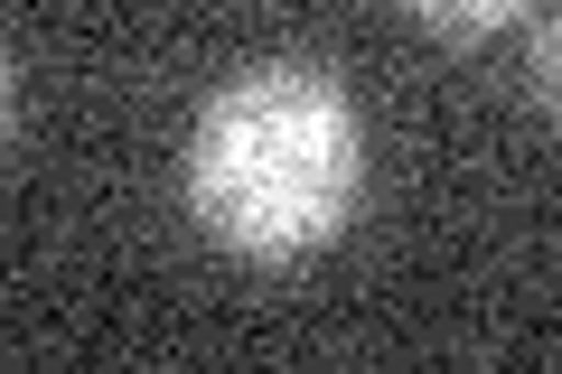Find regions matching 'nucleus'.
<instances>
[{"label": "nucleus", "mask_w": 562, "mask_h": 374, "mask_svg": "<svg viewBox=\"0 0 562 374\" xmlns=\"http://www.w3.org/2000/svg\"><path fill=\"white\" fill-rule=\"evenodd\" d=\"M179 188L206 243H225L235 262H301L357 216L366 122L319 66H244L198 103Z\"/></svg>", "instance_id": "f257e3e1"}, {"label": "nucleus", "mask_w": 562, "mask_h": 374, "mask_svg": "<svg viewBox=\"0 0 562 374\" xmlns=\"http://www.w3.org/2000/svg\"><path fill=\"white\" fill-rule=\"evenodd\" d=\"M422 29H441V38H487V29H516L535 0H403Z\"/></svg>", "instance_id": "f03ea898"}, {"label": "nucleus", "mask_w": 562, "mask_h": 374, "mask_svg": "<svg viewBox=\"0 0 562 374\" xmlns=\"http://www.w3.org/2000/svg\"><path fill=\"white\" fill-rule=\"evenodd\" d=\"M525 76H535V103L562 122V0L535 20V66H525Z\"/></svg>", "instance_id": "7ed1b4c3"}]
</instances>
